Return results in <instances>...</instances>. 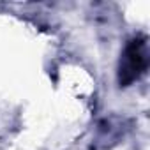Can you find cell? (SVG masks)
I'll list each match as a JSON object with an SVG mask.
<instances>
[{
    "instance_id": "1",
    "label": "cell",
    "mask_w": 150,
    "mask_h": 150,
    "mask_svg": "<svg viewBox=\"0 0 150 150\" xmlns=\"http://www.w3.org/2000/svg\"><path fill=\"white\" fill-rule=\"evenodd\" d=\"M150 51H148V39L146 35H134L127 41L117 71V80L120 87H131L138 81L148 69Z\"/></svg>"
},
{
    "instance_id": "2",
    "label": "cell",
    "mask_w": 150,
    "mask_h": 150,
    "mask_svg": "<svg viewBox=\"0 0 150 150\" xmlns=\"http://www.w3.org/2000/svg\"><path fill=\"white\" fill-rule=\"evenodd\" d=\"M125 127H124V120L118 117H111V118H104L99 125H97V138H96V146L99 148H110L111 145L117 143V139L120 136H124Z\"/></svg>"
}]
</instances>
